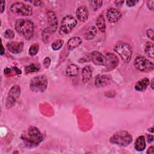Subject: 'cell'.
<instances>
[{
  "instance_id": "obj_1",
  "label": "cell",
  "mask_w": 154,
  "mask_h": 154,
  "mask_svg": "<svg viewBox=\"0 0 154 154\" xmlns=\"http://www.w3.org/2000/svg\"><path fill=\"white\" fill-rule=\"evenodd\" d=\"M16 31L22 37L29 40L33 35L34 31V23L29 20L19 19L15 22Z\"/></svg>"
},
{
  "instance_id": "obj_2",
  "label": "cell",
  "mask_w": 154,
  "mask_h": 154,
  "mask_svg": "<svg viewBox=\"0 0 154 154\" xmlns=\"http://www.w3.org/2000/svg\"><path fill=\"white\" fill-rule=\"evenodd\" d=\"M109 141L112 144L124 147L132 143V137L126 131H119L110 137Z\"/></svg>"
},
{
  "instance_id": "obj_3",
  "label": "cell",
  "mask_w": 154,
  "mask_h": 154,
  "mask_svg": "<svg viewBox=\"0 0 154 154\" xmlns=\"http://www.w3.org/2000/svg\"><path fill=\"white\" fill-rule=\"evenodd\" d=\"M114 50L125 62H129L132 55V49L129 43L124 42H119L114 46Z\"/></svg>"
},
{
  "instance_id": "obj_4",
  "label": "cell",
  "mask_w": 154,
  "mask_h": 154,
  "mask_svg": "<svg viewBox=\"0 0 154 154\" xmlns=\"http://www.w3.org/2000/svg\"><path fill=\"white\" fill-rule=\"evenodd\" d=\"M48 86V79L45 75H37L31 79L29 87L32 91L35 93L44 92Z\"/></svg>"
},
{
  "instance_id": "obj_5",
  "label": "cell",
  "mask_w": 154,
  "mask_h": 154,
  "mask_svg": "<svg viewBox=\"0 0 154 154\" xmlns=\"http://www.w3.org/2000/svg\"><path fill=\"white\" fill-rule=\"evenodd\" d=\"M134 64L138 70L143 72H150L153 70L154 67L152 62L142 56L137 57Z\"/></svg>"
},
{
  "instance_id": "obj_6",
  "label": "cell",
  "mask_w": 154,
  "mask_h": 154,
  "mask_svg": "<svg viewBox=\"0 0 154 154\" xmlns=\"http://www.w3.org/2000/svg\"><path fill=\"white\" fill-rule=\"evenodd\" d=\"M10 10L14 14L25 16H31L32 13L31 7L22 2H15L10 7Z\"/></svg>"
},
{
  "instance_id": "obj_7",
  "label": "cell",
  "mask_w": 154,
  "mask_h": 154,
  "mask_svg": "<svg viewBox=\"0 0 154 154\" xmlns=\"http://www.w3.org/2000/svg\"><path fill=\"white\" fill-rule=\"evenodd\" d=\"M76 20L70 15L65 16L61 22L60 26V32L61 34H67L72 31L76 25Z\"/></svg>"
},
{
  "instance_id": "obj_8",
  "label": "cell",
  "mask_w": 154,
  "mask_h": 154,
  "mask_svg": "<svg viewBox=\"0 0 154 154\" xmlns=\"http://www.w3.org/2000/svg\"><path fill=\"white\" fill-rule=\"evenodd\" d=\"M20 89L17 85H13L10 90L6 100V108L7 109L11 108L15 105V103L20 96Z\"/></svg>"
},
{
  "instance_id": "obj_9",
  "label": "cell",
  "mask_w": 154,
  "mask_h": 154,
  "mask_svg": "<svg viewBox=\"0 0 154 154\" xmlns=\"http://www.w3.org/2000/svg\"><path fill=\"white\" fill-rule=\"evenodd\" d=\"M105 66L108 70H112L115 69L119 64V59L112 53L108 52L105 55Z\"/></svg>"
},
{
  "instance_id": "obj_10",
  "label": "cell",
  "mask_w": 154,
  "mask_h": 154,
  "mask_svg": "<svg viewBox=\"0 0 154 154\" xmlns=\"http://www.w3.org/2000/svg\"><path fill=\"white\" fill-rule=\"evenodd\" d=\"M48 22L49 25V29L52 32H55L58 27V17L55 13L52 11H49L47 13Z\"/></svg>"
},
{
  "instance_id": "obj_11",
  "label": "cell",
  "mask_w": 154,
  "mask_h": 154,
  "mask_svg": "<svg viewBox=\"0 0 154 154\" xmlns=\"http://www.w3.org/2000/svg\"><path fill=\"white\" fill-rule=\"evenodd\" d=\"M6 48L11 53L17 54L22 51L23 43L22 42H10L6 45Z\"/></svg>"
},
{
  "instance_id": "obj_12",
  "label": "cell",
  "mask_w": 154,
  "mask_h": 154,
  "mask_svg": "<svg viewBox=\"0 0 154 154\" xmlns=\"http://www.w3.org/2000/svg\"><path fill=\"white\" fill-rule=\"evenodd\" d=\"M106 18L109 22L114 23L117 22L122 17V14L119 10L115 8H109L106 11Z\"/></svg>"
},
{
  "instance_id": "obj_13",
  "label": "cell",
  "mask_w": 154,
  "mask_h": 154,
  "mask_svg": "<svg viewBox=\"0 0 154 154\" xmlns=\"http://www.w3.org/2000/svg\"><path fill=\"white\" fill-rule=\"evenodd\" d=\"M111 78L109 75H99L95 79L94 84L97 87H103L111 83Z\"/></svg>"
},
{
  "instance_id": "obj_14",
  "label": "cell",
  "mask_w": 154,
  "mask_h": 154,
  "mask_svg": "<svg viewBox=\"0 0 154 154\" xmlns=\"http://www.w3.org/2000/svg\"><path fill=\"white\" fill-rule=\"evenodd\" d=\"M28 135L35 143H38L43 139L41 132L35 126H30L28 128Z\"/></svg>"
},
{
  "instance_id": "obj_15",
  "label": "cell",
  "mask_w": 154,
  "mask_h": 154,
  "mask_svg": "<svg viewBox=\"0 0 154 154\" xmlns=\"http://www.w3.org/2000/svg\"><path fill=\"white\" fill-rule=\"evenodd\" d=\"M90 58L91 61L97 66H105V55L97 51H93L91 53Z\"/></svg>"
},
{
  "instance_id": "obj_16",
  "label": "cell",
  "mask_w": 154,
  "mask_h": 154,
  "mask_svg": "<svg viewBox=\"0 0 154 154\" xmlns=\"http://www.w3.org/2000/svg\"><path fill=\"white\" fill-rule=\"evenodd\" d=\"M76 15L79 20L81 22H85L88 17V10L85 6L79 7L76 11Z\"/></svg>"
},
{
  "instance_id": "obj_17",
  "label": "cell",
  "mask_w": 154,
  "mask_h": 154,
  "mask_svg": "<svg viewBox=\"0 0 154 154\" xmlns=\"http://www.w3.org/2000/svg\"><path fill=\"white\" fill-rule=\"evenodd\" d=\"M93 74V70L90 66H85L82 70V80L84 83H86L91 78Z\"/></svg>"
},
{
  "instance_id": "obj_18",
  "label": "cell",
  "mask_w": 154,
  "mask_h": 154,
  "mask_svg": "<svg viewBox=\"0 0 154 154\" xmlns=\"http://www.w3.org/2000/svg\"><path fill=\"white\" fill-rule=\"evenodd\" d=\"M150 84V81L147 78H144L138 81L135 85V89L138 91H144Z\"/></svg>"
},
{
  "instance_id": "obj_19",
  "label": "cell",
  "mask_w": 154,
  "mask_h": 154,
  "mask_svg": "<svg viewBox=\"0 0 154 154\" xmlns=\"http://www.w3.org/2000/svg\"><path fill=\"white\" fill-rule=\"evenodd\" d=\"M134 148L137 151H143L146 148V142L144 137L143 135L139 136L135 140Z\"/></svg>"
},
{
  "instance_id": "obj_20",
  "label": "cell",
  "mask_w": 154,
  "mask_h": 154,
  "mask_svg": "<svg viewBox=\"0 0 154 154\" xmlns=\"http://www.w3.org/2000/svg\"><path fill=\"white\" fill-rule=\"evenodd\" d=\"M82 43V40L80 37H73L69 39L67 43V47L69 49L72 50L78 47Z\"/></svg>"
},
{
  "instance_id": "obj_21",
  "label": "cell",
  "mask_w": 154,
  "mask_h": 154,
  "mask_svg": "<svg viewBox=\"0 0 154 154\" xmlns=\"http://www.w3.org/2000/svg\"><path fill=\"white\" fill-rule=\"evenodd\" d=\"M66 73L69 76H76L79 73V67L73 64H69L66 69Z\"/></svg>"
},
{
  "instance_id": "obj_22",
  "label": "cell",
  "mask_w": 154,
  "mask_h": 154,
  "mask_svg": "<svg viewBox=\"0 0 154 154\" xmlns=\"http://www.w3.org/2000/svg\"><path fill=\"white\" fill-rule=\"evenodd\" d=\"M96 28L94 26H91L87 28L84 36L86 40H91L96 36Z\"/></svg>"
},
{
  "instance_id": "obj_23",
  "label": "cell",
  "mask_w": 154,
  "mask_h": 154,
  "mask_svg": "<svg viewBox=\"0 0 154 154\" xmlns=\"http://www.w3.org/2000/svg\"><path fill=\"white\" fill-rule=\"evenodd\" d=\"M96 25L97 28L100 31L102 32H105L106 29V25H105V17L103 14H100L97 17L96 21Z\"/></svg>"
},
{
  "instance_id": "obj_24",
  "label": "cell",
  "mask_w": 154,
  "mask_h": 154,
  "mask_svg": "<svg viewBox=\"0 0 154 154\" xmlns=\"http://www.w3.org/2000/svg\"><path fill=\"white\" fill-rule=\"evenodd\" d=\"M153 43L150 42H147L144 46V52L146 54L151 58H153Z\"/></svg>"
},
{
  "instance_id": "obj_25",
  "label": "cell",
  "mask_w": 154,
  "mask_h": 154,
  "mask_svg": "<svg viewBox=\"0 0 154 154\" xmlns=\"http://www.w3.org/2000/svg\"><path fill=\"white\" fill-rule=\"evenodd\" d=\"M40 69V66L35 64H31L25 67V71L26 73H30L38 71Z\"/></svg>"
},
{
  "instance_id": "obj_26",
  "label": "cell",
  "mask_w": 154,
  "mask_h": 154,
  "mask_svg": "<svg viewBox=\"0 0 154 154\" xmlns=\"http://www.w3.org/2000/svg\"><path fill=\"white\" fill-rule=\"evenodd\" d=\"M89 2L90 7L93 11L97 10L102 4V1H90Z\"/></svg>"
},
{
  "instance_id": "obj_27",
  "label": "cell",
  "mask_w": 154,
  "mask_h": 154,
  "mask_svg": "<svg viewBox=\"0 0 154 154\" xmlns=\"http://www.w3.org/2000/svg\"><path fill=\"white\" fill-rule=\"evenodd\" d=\"M38 48H39V45L37 43H34V44H32L29 49V51H28V52H29V54L31 56H34L35 55L38 51Z\"/></svg>"
},
{
  "instance_id": "obj_28",
  "label": "cell",
  "mask_w": 154,
  "mask_h": 154,
  "mask_svg": "<svg viewBox=\"0 0 154 154\" xmlns=\"http://www.w3.org/2000/svg\"><path fill=\"white\" fill-rule=\"evenodd\" d=\"M64 41L62 40H57L55 42H54L51 45L52 48L53 50L57 51L60 49L63 45Z\"/></svg>"
},
{
  "instance_id": "obj_29",
  "label": "cell",
  "mask_w": 154,
  "mask_h": 154,
  "mask_svg": "<svg viewBox=\"0 0 154 154\" xmlns=\"http://www.w3.org/2000/svg\"><path fill=\"white\" fill-rule=\"evenodd\" d=\"M14 32L13 30L10 29H8L5 31V32H4V37L6 38L7 39H11L14 37Z\"/></svg>"
},
{
  "instance_id": "obj_30",
  "label": "cell",
  "mask_w": 154,
  "mask_h": 154,
  "mask_svg": "<svg viewBox=\"0 0 154 154\" xmlns=\"http://www.w3.org/2000/svg\"><path fill=\"white\" fill-rule=\"evenodd\" d=\"M146 34L147 36L150 38L152 40H153V36H154V31L153 29L152 28L151 29H149L147 32H146Z\"/></svg>"
},
{
  "instance_id": "obj_31",
  "label": "cell",
  "mask_w": 154,
  "mask_h": 154,
  "mask_svg": "<svg viewBox=\"0 0 154 154\" xmlns=\"http://www.w3.org/2000/svg\"><path fill=\"white\" fill-rule=\"evenodd\" d=\"M51 64V59L49 57H46L43 60V65L46 68H48Z\"/></svg>"
},
{
  "instance_id": "obj_32",
  "label": "cell",
  "mask_w": 154,
  "mask_h": 154,
  "mask_svg": "<svg viewBox=\"0 0 154 154\" xmlns=\"http://www.w3.org/2000/svg\"><path fill=\"white\" fill-rule=\"evenodd\" d=\"M138 1H134V0H128L126 1V4L128 7H132L134 6Z\"/></svg>"
},
{
  "instance_id": "obj_33",
  "label": "cell",
  "mask_w": 154,
  "mask_h": 154,
  "mask_svg": "<svg viewBox=\"0 0 154 154\" xmlns=\"http://www.w3.org/2000/svg\"><path fill=\"white\" fill-rule=\"evenodd\" d=\"M153 2L154 1L153 0L152 1H147L146 2L147 8L150 10L151 11H153Z\"/></svg>"
},
{
  "instance_id": "obj_34",
  "label": "cell",
  "mask_w": 154,
  "mask_h": 154,
  "mask_svg": "<svg viewBox=\"0 0 154 154\" xmlns=\"http://www.w3.org/2000/svg\"><path fill=\"white\" fill-rule=\"evenodd\" d=\"M0 4H1V7H0V8H1V12L2 13L4 11V9H5V2L4 1H1Z\"/></svg>"
},
{
  "instance_id": "obj_35",
  "label": "cell",
  "mask_w": 154,
  "mask_h": 154,
  "mask_svg": "<svg viewBox=\"0 0 154 154\" xmlns=\"http://www.w3.org/2000/svg\"><path fill=\"white\" fill-rule=\"evenodd\" d=\"M12 69L14 71V72L17 74V75H20L22 73V71L18 69L17 67H13Z\"/></svg>"
},
{
  "instance_id": "obj_36",
  "label": "cell",
  "mask_w": 154,
  "mask_h": 154,
  "mask_svg": "<svg viewBox=\"0 0 154 154\" xmlns=\"http://www.w3.org/2000/svg\"><path fill=\"white\" fill-rule=\"evenodd\" d=\"M153 152H154V147L153 146H150L148 149V150L147 151V153H148V154H153Z\"/></svg>"
},
{
  "instance_id": "obj_37",
  "label": "cell",
  "mask_w": 154,
  "mask_h": 154,
  "mask_svg": "<svg viewBox=\"0 0 154 154\" xmlns=\"http://www.w3.org/2000/svg\"><path fill=\"white\" fill-rule=\"evenodd\" d=\"M29 2L32 3L35 6H40L42 3V2L40 1H29Z\"/></svg>"
},
{
  "instance_id": "obj_38",
  "label": "cell",
  "mask_w": 154,
  "mask_h": 154,
  "mask_svg": "<svg viewBox=\"0 0 154 154\" xmlns=\"http://www.w3.org/2000/svg\"><path fill=\"white\" fill-rule=\"evenodd\" d=\"M147 139H148V142L149 143H152L153 140V135H148L147 136Z\"/></svg>"
},
{
  "instance_id": "obj_39",
  "label": "cell",
  "mask_w": 154,
  "mask_h": 154,
  "mask_svg": "<svg viewBox=\"0 0 154 154\" xmlns=\"http://www.w3.org/2000/svg\"><path fill=\"white\" fill-rule=\"evenodd\" d=\"M10 72H11V69L10 68L7 67L4 69V73L5 74H9L10 73Z\"/></svg>"
},
{
  "instance_id": "obj_40",
  "label": "cell",
  "mask_w": 154,
  "mask_h": 154,
  "mask_svg": "<svg viewBox=\"0 0 154 154\" xmlns=\"http://www.w3.org/2000/svg\"><path fill=\"white\" fill-rule=\"evenodd\" d=\"M4 52H5L4 48V47H3V45L1 44V55H2L4 54Z\"/></svg>"
},
{
  "instance_id": "obj_41",
  "label": "cell",
  "mask_w": 154,
  "mask_h": 154,
  "mask_svg": "<svg viewBox=\"0 0 154 154\" xmlns=\"http://www.w3.org/2000/svg\"><path fill=\"white\" fill-rule=\"evenodd\" d=\"M153 79H152L151 81V87L153 89Z\"/></svg>"
},
{
  "instance_id": "obj_42",
  "label": "cell",
  "mask_w": 154,
  "mask_h": 154,
  "mask_svg": "<svg viewBox=\"0 0 154 154\" xmlns=\"http://www.w3.org/2000/svg\"><path fill=\"white\" fill-rule=\"evenodd\" d=\"M149 130H150V131L151 132H153V128H151L150 129H149Z\"/></svg>"
}]
</instances>
